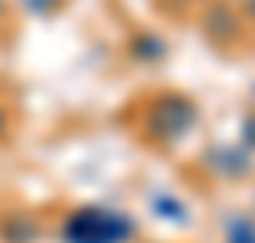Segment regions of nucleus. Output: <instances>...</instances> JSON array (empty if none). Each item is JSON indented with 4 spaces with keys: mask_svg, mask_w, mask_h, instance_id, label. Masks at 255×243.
<instances>
[{
    "mask_svg": "<svg viewBox=\"0 0 255 243\" xmlns=\"http://www.w3.org/2000/svg\"><path fill=\"white\" fill-rule=\"evenodd\" d=\"M248 11H252V15H255V0H248Z\"/></svg>",
    "mask_w": 255,
    "mask_h": 243,
    "instance_id": "obj_4",
    "label": "nucleus"
},
{
    "mask_svg": "<svg viewBox=\"0 0 255 243\" xmlns=\"http://www.w3.org/2000/svg\"><path fill=\"white\" fill-rule=\"evenodd\" d=\"M19 4H23L27 11H34V15H50V11L57 8L61 0H19Z\"/></svg>",
    "mask_w": 255,
    "mask_h": 243,
    "instance_id": "obj_3",
    "label": "nucleus"
},
{
    "mask_svg": "<svg viewBox=\"0 0 255 243\" xmlns=\"http://www.w3.org/2000/svg\"><path fill=\"white\" fill-rule=\"evenodd\" d=\"M229 240H233V243H255V228H252L248 221H236V224H233V236H229Z\"/></svg>",
    "mask_w": 255,
    "mask_h": 243,
    "instance_id": "obj_2",
    "label": "nucleus"
},
{
    "mask_svg": "<svg viewBox=\"0 0 255 243\" xmlns=\"http://www.w3.org/2000/svg\"><path fill=\"white\" fill-rule=\"evenodd\" d=\"M152 114H164V122H152V126H168L164 137H183V133L191 129V122H194V106L187 103V99L168 95V99H160V103L152 106Z\"/></svg>",
    "mask_w": 255,
    "mask_h": 243,
    "instance_id": "obj_1",
    "label": "nucleus"
}]
</instances>
